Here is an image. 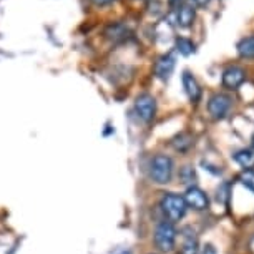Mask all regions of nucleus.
I'll return each mask as SVG.
<instances>
[{
    "label": "nucleus",
    "instance_id": "f257e3e1",
    "mask_svg": "<svg viewBox=\"0 0 254 254\" xmlns=\"http://www.w3.org/2000/svg\"><path fill=\"white\" fill-rule=\"evenodd\" d=\"M173 160L166 155H156L150 163V176L158 185H166L173 178Z\"/></svg>",
    "mask_w": 254,
    "mask_h": 254
},
{
    "label": "nucleus",
    "instance_id": "f03ea898",
    "mask_svg": "<svg viewBox=\"0 0 254 254\" xmlns=\"http://www.w3.org/2000/svg\"><path fill=\"white\" fill-rule=\"evenodd\" d=\"M160 206L170 223L180 221V219L186 214V209H188L183 196L175 194V193H166L163 196L160 201Z\"/></svg>",
    "mask_w": 254,
    "mask_h": 254
},
{
    "label": "nucleus",
    "instance_id": "7ed1b4c3",
    "mask_svg": "<svg viewBox=\"0 0 254 254\" xmlns=\"http://www.w3.org/2000/svg\"><path fill=\"white\" fill-rule=\"evenodd\" d=\"M175 243H176V229L173 226V223L163 221L158 224L155 231L156 248L163 253H170L175 248Z\"/></svg>",
    "mask_w": 254,
    "mask_h": 254
},
{
    "label": "nucleus",
    "instance_id": "20e7f679",
    "mask_svg": "<svg viewBox=\"0 0 254 254\" xmlns=\"http://www.w3.org/2000/svg\"><path fill=\"white\" fill-rule=\"evenodd\" d=\"M135 110L143 122H151L156 115V100L150 93H143L136 98Z\"/></svg>",
    "mask_w": 254,
    "mask_h": 254
},
{
    "label": "nucleus",
    "instance_id": "39448f33",
    "mask_svg": "<svg viewBox=\"0 0 254 254\" xmlns=\"http://www.w3.org/2000/svg\"><path fill=\"white\" fill-rule=\"evenodd\" d=\"M185 203L188 208H193L194 211H204L209 208V199L208 194L198 186H190L185 193Z\"/></svg>",
    "mask_w": 254,
    "mask_h": 254
},
{
    "label": "nucleus",
    "instance_id": "423d86ee",
    "mask_svg": "<svg viewBox=\"0 0 254 254\" xmlns=\"http://www.w3.org/2000/svg\"><path fill=\"white\" fill-rule=\"evenodd\" d=\"M229 108H231V98H229L228 95H224V93L213 95V97L209 98V102H208V112H209L211 117L216 118V120L226 117Z\"/></svg>",
    "mask_w": 254,
    "mask_h": 254
},
{
    "label": "nucleus",
    "instance_id": "0eeeda50",
    "mask_svg": "<svg viewBox=\"0 0 254 254\" xmlns=\"http://www.w3.org/2000/svg\"><path fill=\"white\" fill-rule=\"evenodd\" d=\"M246 80V73H244L243 68L239 66H228L226 70L223 71V85L228 90H236L244 83Z\"/></svg>",
    "mask_w": 254,
    "mask_h": 254
},
{
    "label": "nucleus",
    "instance_id": "6e6552de",
    "mask_svg": "<svg viewBox=\"0 0 254 254\" xmlns=\"http://www.w3.org/2000/svg\"><path fill=\"white\" fill-rule=\"evenodd\" d=\"M175 65L176 64H175V57L173 55L166 54V55L160 57V59L156 60V64H155V75H156V78L166 81L171 76V73H173Z\"/></svg>",
    "mask_w": 254,
    "mask_h": 254
},
{
    "label": "nucleus",
    "instance_id": "1a4fd4ad",
    "mask_svg": "<svg viewBox=\"0 0 254 254\" xmlns=\"http://www.w3.org/2000/svg\"><path fill=\"white\" fill-rule=\"evenodd\" d=\"M194 18H196L194 5H191V3H183V5H180L178 13H176V23H178L181 28L193 27Z\"/></svg>",
    "mask_w": 254,
    "mask_h": 254
},
{
    "label": "nucleus",
    "instance_id": "9d476101",
    "mask_svg": "<svg viewBox=\"0 0 254 254\" xmlns=\"http://www.w3.org/2000/svg\"><path fill=\"white\" fill-rule=\"evenodd\" d=\"M181 80H183V88H185L186 97L190 98V102H198L201 98V87H199L198 80H196L190 71H185Z\"/></svg>",
    "mask_w": 254,
    "mask_h": 254
},
{
    "label": "nucleus",
    "instance_id": "9b49d317",
    "mask_svg": "<svg viewBox=\"0 0 254 254\" xmlns=\"http://www.w3.org/2000/svg\"><path fill=\"white\" fill-rule=\"evenodd\" d=\"M180 254H198V238L190 228L183 229V246Z\"/></svg>",
    "mask_w": 254,
    "mask_h": 254
},
{
    "label": "nucleus",
    "instance_id": "f8f14e48",
    "mask_svg": "<svg viewBox=\"0 0 254 254\" xmlns=\"http://www.w3.org/2000/svg\"><path fill=\"white\" fill-rule=\"evenodd\" d=\"M128 28L122 25V23H112V25L107 27V30H105V35L107 38L113 42H120V40H125V38L128 37Z\"/></svg>",
    "mask_w": 254,
    "mask_h": 254
},
{
    "label": "nucleus",
    "instance_id": "ddd939ff",
    "mask_svg": "<svg viewBox=\"0 0 254 254\" xmlns=\"http://www.w3.org/2000/svg\"><path fill=\"white\" fill-rule=\"evenodd\" d=\"M236 49L243 59H254V37H246L239 40Z\"/></svg>",
    "mask_w": 254,
    "mask_h": 254
},
{
    "label": "nucleus",
    "instance_id": "4468645a",
    "mask_svg": "<svg viewBox=\"0 0 254 254\" xmlns=\"http://www.w3.org/2000/svg\"><path fill=\"white\" fill-rule=\"evenodd\" d=\"M176 50L180 52V55L190 57V55H193L196 52V45L190 40V38L178 37V38H176Z\"/></svg>",
    "mask_w": 254,
    "mask_h": 254
},
{
    "label": "nucleus",
    "instance_id": "2eb2a0df",
    "mask_svg": "<svg viewBox=\"0 0 254 254\" xmlns=\"http://www.w3.org/2000/svg\"><path fill=\"white\" fill-rule=\"evenodd\" d=\"M234 161L243 168H251L254 165V153L251 150H241L234 155Z\"/></svg>",
    "mask_w": 254,
    "mask_h": 254
},
{
    "label": "nucleus",
    "instance_id": "dca6fc26",
    "mask_svg": "<svg viewBox=\"0 0 254 254\" xmlns=\"http://www.w3.org/2000/svg\"><path fill=\"white\" fill-rule=\"evenodd\" d=\"M191 145H193V138L188 136V135H180V136L173 141V146H175L178 151H186Z\"/></svg>",
    "mask_w": 254,
    "mask_h": 254
},
{
    "label": "nucleus",
    "instance_id": "f3484780",
    "mask_svg": "<svg viewBox=\"0 0 254 254\" xmlns=\"http://www.w3.org/2000/svg\"><path fill=\"white\" fill-rule=\"evenodd\" d=\"M239 180H241V183L246 186L248 190H251L254 193V171H251V170L243 171L241 176H239Z\"/></svg>",
    "mask_w": 254,
    "mask_h": 254
},
{
    "label": "nucleus",
    "instance_id": "a211bd4d",
    "mask_svg": "<svg viewBox=\"0 0 254 254\" xmlns=\"http://www.w3.org/2000/svg\"><path fill=\"white\" fill-rule=\"evenodd\" d=\"M90 2H92L93 5H97V7H105V5H110L113 0H90Z\"/></svg>",
    "mask_w": 254,
    "mask_h": 254
},
{
    "label": "nucleus",
    "instance_id": "6ab92c4d",
    "mask_svg": "<svg viewBox=\"0 0 254 254\" xmlns=\"http://www.w3.org/2000/svg\"><path fill=\"white\" fill-rule=\"evenodd\" d=\"M201 254H218L216 253V249H214L213 244H206V246L203 248V253Z\"/></svg>",
    "mask_w": 254,
    "mask_h": 254
},
{
    "label": "nucleus",
    "instance_id": "aec40b11",
    "mask_svg": "<svg viewBox=\"0 0 254 254\" xmlns=\"http://www.w3.org/2000/svg\"><path fill=\"white\" fill-rule=\"evenodd\" d=\"M191 2H193L194 7H206L211 2V0H191Z\"/></svg>",
    "mask_w": 254,
    "mask_h": 254
},
{
    "label": "nucleus",
    "instance_id": "412c9836",
    "mask_svg": "<svg viewBox=\"0 0 254 254\" xmlns=\"http://www.w3.org/2000/svg\"><path fill=\"white\" fill-rule=\"evenodd\" d=\"M181 2H183V0H170V3H171V5H180Z\"/></svg>",
    "mask_w": 254,
    "mask_h": 254
},
{
    "label": "nucleus",
    "instance_id": "4be33fe9",
    "mask_svg": "<svg viewBox=\"0 0 254 254\" xmlns=\"http://www.w3.org/2000/svg\"><path fill=\"white\" fill-rule=\"evenodd\" d=\"M120 254H131V253H128V251H123V253H120Z\"/></svg>",
    "mask_w": 254,
    "mask_h": 254
},
{
    "label": "nucleus",
    "instance_id": "5701e85b",
    "mask_svg": "<svg viewBox=\"0 0 254 254\" xmlns=\"http://www.w3.org/2000/svg\"><path fill=\"white\" fill-rule=\"evenodd\" d=\"M253 145H254V136H253Z\"/></svg>",
    "mask_w": 254,
    "mask_h": 254
}]
</instances>
